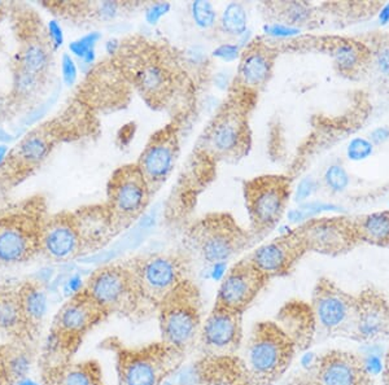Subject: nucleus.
Segmentation results:
<instances>
[{
    "label": "nucleus",
    "mask_w": 389,
    "mask_h": 385,
    "mask_svg": "<svg viewBox=\"0 0 389 385\" xmlns=\"http://www.w3.org/2000/svg\"><path fill=\"white\" fill-rule=\"evenodd\" d=\"M102 346L114 353L119 385H162L182 367L187 354L162 340L128 346L110 337Z\"/></svg>",
    "instance_id": "f257e3e1"
},
{
    "label": "nucleus",
    "mask_w": 389,
    "mask_h": 385,
    "mask_svg": "<svg viewBox=\"0 0 389 385\" xmlns=\"http://www.w3.org/2000/svg\"><path fill=\"white\" fill-rule=\"evenodd\" d=\"M119 67L144 101L152 108H162L176 91L174 65L150 42L119 46Z\"/></svg>",
    "instance_id": "f03ea898"
},
{
    "label": "nucleus",
    "mask_w": 389,
    "mask_h": 385,
    "mask_svg": "<svg viewBox=\"0 0 389 385\" xmlns=\"http://www.w3.org/2000/svg\"><path fill=\"white\" fill-rule=\"evenodd\" d=\"M297 345L277 320L254 325L240 355L254 385H275L287 372Z\"/></svg>",
    "instance_id": "7ed1b4c3"
},
{
    "label": "nucleus",
    "mask_w": 389,
    "mask_h": 385,
    "mask_svg": "<svg viewBox=\"0 0 389 385\" xmlns=\"http://www.w3.org/2000/svg\"><path fill=\"white\" fill-rule=\"evenodd\" d=\"M108 317L86 291L85 287L70 296L52 322L47 343L50 358L53 360L51 365L70 362L84 343L86 335Z\"/></svg>",
    "instance_id": "20e7f679"
},
{
    "label": "nucleus",
    "mask_w": 389,
    "mask_h": 385,
    "mask_svg": "<svg viewBox=\"0 0 389 385\" xmlns=\"http://www.w3.org/2000/svg\"><path fill=\"white\" fill-rule=\"evenodd\" d=\"M161 339L187 353L197 343L204 323L202 291L187 279L169 293L156 308Z\"/></svg>",
    "instance_id": "39448f33"
},
{
    "label": "nucleus",
    "mask_w": 389,
    "mask_h": 385,
    "mask_svg": "<svg viewBox=\"0 0 389 385\" xmlns=\"http://www.w3.org/2000/svg\"><path fill=\"white\" fill-rule=\"evenodd\" d=\"M249 107L230 96L204 130L199 151L206 159L222 162H237L244 159L252 145L249 127Z\"/></svg>",
    "instance_id": "423d86ee"
},
{
    "label": "nucleus",
    "mask_w": 389,
    "mask_h": 385,
    "mask_svg": "<svg viewBox=\"0 0 389 385\" xmlns=\"http://www.w3.org/2000/svg\"><path fill=\"white\" fill-rule=\"evenodd\" d=\"M186 240L205 265L218 266L246 251L253 239L231 214L216 211L188 227Z\"/></svg>",
    "instance_id": "0eeeda50"
},
{
    "label": "nucleus",
    "mask_w": 389,
    "mask_h": 385,
    "mask_svg": "<svg viewBox=\"0 0 389 385\" xmlns=\"http://www.w3.org/2000/svg\"><path fill=\"white\" fill-rule=\"evenodd\" d=\"M85 289L108 315L144 320L152 314L142 300L126 262L96 268L86 280Z\"/></svg>",
    "instance_id": "6e6552de"
},
{
    "label": "nucleus",
    "mask_w": 389,
    "mask_h": 385,
    "mask_svg": "<svg viewBox=\"0 0 389 385\" xmlns=\"http://www.w3.org/2000/svg\"><path fill=\"white\" fill-rule=\"evenodd\" d=\"M47 217L39 199L0 214V263L26 262L41 252V235Z\"/></svg>",
    "instance_id": "1a4fd4ad"
},
{
    "label": "nucleus",
    "mask_w": 389,
    "mask_h": 385,
    "mask_svg": "<svg viewBox=\"0 0 389 385\" xmlns=\"http://www.w3.org/2000/svg\"><path fill=\"white\" fill-rule=\"evenodd\" d=\"M145 306L156 313V308L178 285L190 278V261L185 254L166 252L138 256L126 261Z\"/></svg>",
    "instance_id": "9d476101"
},
{
    "label": "nucleus",
    "mask_w": 389,
    "mask_h": 385,
    "mask_svg": "<svg viewBox=\"0 0 389 385\" xmlns=\"http://www.w3.org/2000/svg\"><path fill=\"white\" fill-rule=\"evenodd\" d=\"M244 201L249 218V234L260 237L279 223L287 209L291 196V182L287 176H254L243 185Z\"/></svg>",
    "instance_id": "9b49d317"
},
{
    "label": "nucleus",
    "mask_w": 389,
    "mask_h": 385,
    "mask_svg": "<svg viewBox=\"0 0 389 385\" xmlns=\"http://www.w3.org/2000/svg\"><path fill=\"white\" fill-rule=\"evenodd\" d=\"M151 196L150 185L136 164H127L114 170L108 182L105 207L117 234L143 217Z\"/></svg>",
    "instance_id": "f8f14e48"
},
{
    "label": "nucleus",
    "mask_w": 389,
    "mask_h": 385,
    "mask_svg": "<svg viewBox=\"0 0 389 385\" xmlns=\"http://www.w3.org/2000/svg\"><path fill=\"white\" fill-rule=\"evenodd\" d=\"M309 305L315 328L330 336H355L357 297L322 278L314 288Z\"/></svg>",
    "instance_id": "ddd939ff"
},
{
    "label": "nucleus",
    "mask_w": 389,
    "mask_h": 385,
    "mask_svg": "<svg viewBox=\"0 0 389 385\" xmlns=\"http://www.w3.org/2000/svg\"><path fill=\"white\" fill-rule=\"evenodd\" d=\"M287 385H372L364 360L353 353H323Z\"/></svg>",
    "instance_id": "4468645a"
},
{
    "label": "nucleus",
    "mask_w": 389,
    "mask_h": 385,
    "mask_svg": "<svg viewBox=\"0 0 389 385\" xmlns=\"http://www.w3.org/2000/svg\"><path fill=\"white\" fill-rule=\"evenodd\" d=\"M277 50L261 39H254L240 52L237 76L230 96L253 107L254 99L270 81Z\"/></svg>",
    "instance_id": "2eb2a0df"
},
{
    "label": "nucleus",
    "mask_w": 389,
    "mask_h": 385,
    "mask_svg": "<svg viewBox=\"0 0 389 385\" xmlns=\"http://www.w3.org/2000/svg\"><path fill=\"white\" fill-rule=\"evenodd\" d=\"M179 157V131L174 124L164 126L148 139L136 161L151 192L159 191L177 165Z\"/></svg>",
    "instance_id": "dca6fc26"
},
{
    "label": "nucleus",
    "mask_w": 389,
    "mask_h": 385,
    "mask_svg": "<svg viewBox=\"0 0 389 385\" xmlns=\"http://www.w3.org/2000/svg\"><path fill=\"white\" fill-rule=\"evenodd\" d=\"M243 317L232 310L213 305L204 319L199 336V346L203 355H234L244 343Z\"/></svg>",
    "instance_id": "f3484780"
},
{
    "label": "nucleus",
    "mask_w": 389,
    "mask_h": 385,
    "mask_svg": "<svg viewBox=\"0 0 389 385\" xmlns=\"http://www.w3.org/2000/svg\"><path fill=\"white\" fill-rule=\"evenodd\" d=\"M269 279L248 259L237 261L220 280L214 304L244 314L258 297Z\"/></svg>",
    "instance_id": "a211bd4d"
},
{
    "label": "nucleus",
    "mask_w": 389,
    "mask_h": 385,
    "mask_svg": "<svg viewBox=\"0 0 389 385\" xmlns=\"http://www.w3.org/2000/svg\"><path fill=\"white\" fill-rule=\"evenodd\" d=\"M306 252L336 256L349 251L360 240L355 222L345 218H313L294 230Z\"/></svg>",
    "instance_id": "6ab92c4d"
},
{
    "label": "nucleus",
    "mask_w": 389,
    "mask_h": 385,
    "mask_svg": "<svg viewBox=\"0 0 389 385\" xmlns=\"http://www.w3.org/2000/svg\"><path fill=\"white\" fill-rule=\"evenodd\" d=\"M305 253L304 244L292 230L261 244L246 259L271 280L288 275Z\"/></svg>",
    "instance_id": "aec40b11"
},
{
    "label": "nucleus",
    "mask_w": 389,
    "mask_h": 385,
    "mask_svg": "<svg viewBox=\"0 0 389 385\" xmlns=\"http://www.w3.org/2000/svg\"><path fill=\"white\" fill-rule=\"evenodd\" d=\"M41 252L55 262H68L85 253L73 213L62 211L47 217L41 235Z\"/></svg>",
    "instance_id": "412c9836"
},
{
    "label": "nucleus",
    "mask_w": 389,
    "mask_h": 385,
    "mask_svg": "<svg viewBox=\"0 0 389 385\" xmlns=\"http://www.w3.org/2000/svg\"><path fill=\"white\" fill-rule=\"evenodd\" d=\"M192 380L197 385H254L239 354L202 355L194 362Z\"/></svg>",
    "instance_id": "4be33fe9"
},
{
    "label": "nucleus",
    "mask_w": 389,
    "mask_h": 385,
    "mask_svg": "<svg viewBox=\"0 0 389 385\" xmlns=\"http://www.w3.org/2000/svg\"><path fill=\"white\" fill-rule=\"evenodd\" d=\"M55 143L56 135L50 127L34 130L9 152L7 159L0 165L1 171L18 174V171L24 173L38 168L48 157Z\"/></svg>",
    "instance_id": "5701e85b"
},
{
    "label": "nucleus",
    "mask_w": 389,
    "mask_h": 385,
    "mask_svg": "<svg viewBox=\"0 0 389 385\" xmlns=\"http://www.w3.org/2000/svg\"><path fill=\"white\" fill-rule=\"evenodd\" d=\"M73 214L79 228L85 253L100 249L119 235L105 205L87 207L77 210Z\"/></svg>",
    "instance_id": "b1692460"
},
{
    "label": "nucleus",
    "mask_w": 389,
    "mask_h": 385,
    "mask_svg": "<svg viewBox=\"0 0 389 385\" xmlns=\"http://www.w3.org/2000/svg\"><path fill=\"white\" fill-rule=\"evenodd\" d=\"M388 334V304L371 291L357 297L355 336L374 340Z\"/></svg>",
    "instance_id": "393cba45"
},
{
    "label": "nucleus",
    "mask_w": 389,
    "mask_h": 385,
    "mask_svg": "<svg viewBox=\"0 0 389 385\" xmlns=\"http://www.w3.org/2000/svg\"><path fill=\"white\" fill-rule=\"evenodd\" d=\"M44 385H105L103 370L95 360L65 362L47 366L43 371Z\"/></svg>",
    "instance_id": "a878e982"
},
{
    "label": "nucleus",
    "mask_w": 389,
    "mask_h": 385,
    "mask_svg": "<svg viewBox=\"0 0 389 385\" xmlns=\"http://www.w3.org/2000/svg\"><path fill=\"white\" fill-rule=\"evenodd\" d=\"M277 322L296 343L297 349H304L310 345L315 332V322L310 305L304 301L288 302L280 310Z\"/></svg>",
    "instance_id": "bb28decb"
},
{
    "label": "nucleus",
    "mask_w": 389,
    "mask_h": 385,
    "mask_svg": "<svg viewBox=\"0 0 389 385\" xmlns=\"http://www.w3.org/2000/svg\"><path fill=\"white\" fill-rule=\"evenodd\" d=\"M18 293L26 323L32 329L33 335H35L47 313V294L41 285L33 282L21 285Z\"/></svg>",
    "instance_id": "cd10ccee"
},
{
    "label": "nucleus",
    "mask_w": 389,
    "mask_h": 385,
    "mask_svg": "<svg viewBox=\"0 0 389 385\" xmlns=\"http://www.w3.org/2000/svg\"><path fill=\"white\" fill-rule=\"evenodd\" d=\"M0 329L16 337L33 335L18 301V293L0 289Z\"/></svg>",
    "instance_id": "c85d7f7f"
},
{
    "label": "nucleus",
    "mask_w": 389,
    "mask_h": 385,
    "mask_svg": "<svg viewBox=\"0 0 389 385\" xmlns=\"http://www.w3.org/2000/svg\"><path fill=\"white\" fill-rule=\"evenodd\" d=\"M47 43L33 38L29 39L24 48L21 51L20 59H18V67L29 72L30 74H34L41 78H46L47 70L51 65V51Z\"/></svg>",
    "instance_id": "c756f323"
},
{
    "label": "nucleus",
    "mask_w": 389,
    "mask_h": 385,
    "mask_svg": "<svg viewBox=\"0 0 389 385\" xmlns=\"http://www.w3.org/2000/svg\"><path fill=\"white\" fill-rule=\"evenodd\" d=\"M329 52L338 72L353 74L364 64V47L348 39H335L329 43Z\"/></svg>",
    "instance_id": "7c9ffc66"
},
{
    "label": "nucleus",
    "mask_w": 389,
    "mask_h": 385,
    "mask_svg": "<svg viewBox=\"0 0 389 385\" xmlns=\"http://www.w3.org/2000/svg\"><path fill=\"white\" fill-rule=\"evenodd\" d=\"M358 239L376 245L389 244V210L375 211L355 222Z\"/></svg>",
    "instance_id": "2f4dec72"
},
{
    "label": "nucleus",
    "mask_w": 389,
    "mask_h": 385,
    "mask_svg": "<svg viewBox=\"0 0 389 385\" xmlns=\"http://www.w3.org/2000/svg\"><path fill=\"white\" fill-rule=\"evenodd\" d=\"M248 16L242 3H230L223 9L218 21V30L225 37L237 38L246 33Z\"/></svg>",
    "instance_id": "473e14b6"
},
{
    "label": "nucleus",
    "mask_w": 389,
    "mask_h": 385,
    "mask_svg": "<svg viewBox=\"0 0 389 385\" xmlns=\"http://www.w3.org/2000/svg\"><path fill=\"white\" fill-rule=\"evenodd\" d=\"M326 211H343V209L330 202H322V201H310V202H303L296 209L288 211V219L294 223H304L309 219H313L321 213Z\"/></svg>",
    "instance_id": "72a5a7b5"
},
{
    "label": "nucleus",
    "mask_w": 389,
    "mask_h": 385,
    "mask_svg": "<svg viewBox=\"0 0 389 385\" xmlns=\"http://www.w3.org/2000/svg\"><path fill=\"white\" fill-rule=\"evenodd\" d=\"M274 7L279 9V15L286 21V25L295 26L296 24H305L312 15L310 8L298 1H291V3H282V4H272Z\"/></svg>",
    "instance_id": "f704fd0d"
},
{
    "label": "nucleus",
    "mask_w": 389,
    "mask_h": 385,
    "mask_svg": "<svg viewBox=\"0 0 389 385\" xmlns=\"http://www.w3.org/2000/svg\"><path fill=\"white\" fill-rule=\"evenodd\" d=\"M100 34L90 33L69 44L70 52L82 60L85 64H93L95 59V46L100 39Z\"/></svg>",
    "instance_id": "c9c22d12"
},
{
    "label": "nucleus",
    "mask_w": 389,
    "mask_h": 385,
    "mask_svg": "<svg viewBox=\"0 0 389 385\" xmlns=\"http://www.w3.org/2000/svg\"><path fill=\"white\" fill-rule=\"evenodd\" d=\"M42 82L43 78H41V77L30 74L29 72L18 67V74L15 76V91H16V95H18L20 98H29L39 90V86Z\"/></svg>",
    "instance_id": "e433bc0d"
},
{
    "label": "nucleus",
    "mask_w": 389,
    "mask_h": 385,
    "mask_svg": "<svg viewBox=\"0 0 389 385\" xmlns=\"http://www.w3.org/2000/svg\"><path fill=\"white\" fill-rule=\"evenodd\" d=\"M194 24L202 29H209L217 24V12L209 1H194L191 4Z\"/></svg>",
    "instance_id": "4c0bfd02"
},
{
    "label": "nucleus",
    "mask_w": 389,
    "mask_h": 385,
    "mask_svg": "<svg viewBox=\"0 0 389 385\" xmlns=\"http://www.w3.org/2000/svg\"><path fill=\"white\" fill-rule=\"evenodd\" d=\"M324 183L332 192H344L350 183V176L341 165H331L324 173Z\"/></svg>",
    "instance_id": "58836bf2"
},
{
    "label": "nucleus",
    "mask_w": 389,
    "mask_h": 385,
    "mask_svg": "<svg viewBox=\"0 0 389 385\" xmlns=\"http://www.w3.org/2000/svg\"><path fill=\"white\" fill-rule=\"evenodd\" d=\"M372 153H374V144L370 142V139L357 136L348 144L347 156L350 161H355V162L364 161L371 157Z\"/></svg>",
    "instance_id": "ea45409f"
},
{
    "label": "nucleus",
    "mask_w": 389,
    "mask_h": 385,
    "mask_svg": "<svg viewBox=\"0 0 389 385\" xmlns=\"http://www.w3.org/2000/svg\"><path fill=\"white\" fill-rule=\"evenodd\" d=\"M317 191V182L312 176H306L300 181L295 191V201L296 202H305L314 192Z\"/></svg>",
    "instance_id": "a19ab883"
},
{
    "label": "nucleus",
    "mask_w": 389,
    "mask_h": 385,
    "mask_svg": "<svg viewBox=\"0 0 389 385\" xmlns=\"http://www.w3.org/2000/svg\"><path fill=\"white\" fill-rule=\"evenodd\" d=\"M61 70H62V79L65 84L73 86L76 84L78 72H77V65L73 58L65 53L61 60Z\"/></svg>",
    "instance_id": "79ce46f5"
},
{
    "label": "nucleus",
    "mask_w": 389,
    "mask_h": 385,
    "mask_svg": "<svg viewBox=\"0 0 389 385\" xmlns=\"http://www.w3.org/2000/svg\"><path fill=\"white\" fill-rule=\"evenodd\" d=\"M266 33L270 34L272 37H279V38H289V37H295L297 34H300V29L296 26L286 25L282 22H275L272 25H268L265 27Z\"/></svg>",
    "instance_id": "37998d69"
},
{
    "label": "nucleus",
    "mask_w": 389,
    "mask_h": 385,
    "mask_svg": "<svg viewBox=\"0 0 389 385\" xmlns=\"http://www.w3.org/2000/svg\"><path fill=\"white\" fill-rule=\"evenodd\" d=\"M170 9L169 3H154L145 12V18L150 24H157L161 17L165 16Z\"/></svg>",
    "instance_id": "c03bdc74"
},
{
    "label": "nucleus",
    "mask_w": 389,
    "mask_h": 385,
    "mask_svg": "<svg viewBox=\"0 0 389 385\" xmlns=\"http://www.w3.org/2000/svg\"><path fill=\"white\" fill-rule=\"evenodd\" d=\"M375 65L381 74L389 78V44L381 46L375 55Z\"/></svg>",
    "instance_id": "a18cd8bd"
},
{
    "label": "nucleus",
    "mask_w": 389,
    "mask_h": 385,
    "mask_svg": "<svg viewBox=\"0 0 389 385\" xmlns=\"http://www.w3.org/2000/svg\"><path fill=\"white\" fill-rule=\"evenodd\" d=\"M214 56L225 60V61H232L240 56L239 47L235 44H222L217 50L214 51Z\"/></svg>",
    "instance_id": "49530a36"
},
{
    "label": "nucleus",
    "mask_w": 389,
    "mask_h": 385,
    "mask_svg": "<svg viewBox=\"0 0 389 385\" xmlns=\"http://www.w3.org/2000/svg\"><path fill=\"white\" fill-rule=\"evenodd\" d=\"M48 35H50V41H51L53 48H59L60 46H62L64 34H62V29L58 21L52 20L48 22Z\"/></svg>",
    "instance_id": "de8ad7c7"
},
{
    "label": "nucleus",
    "mask_w": 389,
    "mask_h": 385,
    "mask_svg": "<svg viewBox=\"0 0 389 385\" xmlns=\"http://www.w3.org/2000/svg\"><path fill=\"white\" fill-rule=\"evenodd\" d=\"M389 141V127L387 126H381L374 129L370 134V142L374 145H381Z\"/></svg>",
    "instance_id": "09e8293b"
},
{
    "label": "nucleus",
    "mask_w": 389,
    "mask_h": 385,
    "mask_svg": "<svg viewBox=\"0 0 389 385\" xmlns=\"http://www.w3.org/2000/svg\"><path fill=\"white\" fill-rule=\"evenodd\" d=\"M13 384H16V381L12 379L11 374H9L6 357H4V351L0 349V385Z\"/></svg>",
    "instance_id": "8fccbe9b"
},
{
    "label": "nucleus",
    "mask_w": 389,
    "mask_h": 385,
    "mask_svg": "<svg viewBox=\"0 0 389 385\" xmlns=\"http://www.w3.org/2000/svg\"><path fill=\"white\" fill-rule=\"evenodd\" d=\"M379 24L383 26L388 25L389 24V3L381 7L379 11Z\"/></svg>",
    "instance_id": "3c124183"
},
{
    "label": "nucleus",
    "mask_w": 389,
    "mask_h": 385,
    "mask_svg": "<svg viewBox=\"0 0 389 385\" xmlns=\"http://www.w3.org/2000/svg\"><path fill=\"white\" fill-rule=\"evenodd\" d=\"M383 379H384V384L389 385V351L385 354L384 358V366H383Z\"/></svg>",
    "instance_id": "603ef678"
},
{
    "label": "nucleus",
    "mask_w": 389,
    "mask_h": 385,
    "mask_svg": "<svg viewBox=\"0 0 389 385\" xmlns=\"http://www.w3.org/2000/svg\"><path fill=\"white\" fill-rule=\"evenodd\" d=\"M9 148L6 144H0V165L4 162V159L8 156Z\"/></svg>",
    "instance_id": "864d4df0"
},
{
    "label": "nucleus",
    "mask_w": 389,
    "mask_h": 385,
    "mask_svg": "<svg viewBox=\"0 0 389 385\" xmlns=\"http://www.w3.org/2000/svg\"><path fill=\"white\" fill-rule=\"evenodd\" d=\"M15 385H39L37 381H34V380H32V379H29V377H22V379H20L18 381H16V384Z\"/></svg>",
    "instance_id": "5fc2aeb1"
},
{
    "label": "nucleus",
    "mask_w": 389,
    "mask_h": 385,
    "mask_svg": "<svg viewBox=\"0 0 389 385\" xmlns=\"http://www.w3.org/2000/svg\"><path fill=\"white\" fill-rule=\"evenodd\" d=\"M3 16H4V4H3V1H0V20L3 18Z\"/></svg>",
    "instance_id": "6e6d98bb"
},
{
    "label": "nucleus",
    "mask_w": 389,
    "mask_h": 385,
    "mask_svg": "<svg viewBox=\"0 0 389 385\" xmlns=\"http://www.w3.org/2000/svg\"><path fill=\"white\" fill-rule=\"evenodd\" d=\"M179 385H197V384H194V383H187V384H179Z\"/></svg>",
    "instance_id": "4d7b16f0"
},
{
    "label": "nucleus",
    "mask_w": 389,
    "mask_h": 385,
    "mask_svg": "<svg viewBox=\"0 0 389 385\" xmlns=\"http://www.w3.org/2000/svg\"><path fill=\"white\" fill-rule=\"evenodd\" d=\"M388 207H389V202H388Z\"/></svg>",
    "instance_id": "13d9d810"
}]
</instances>
